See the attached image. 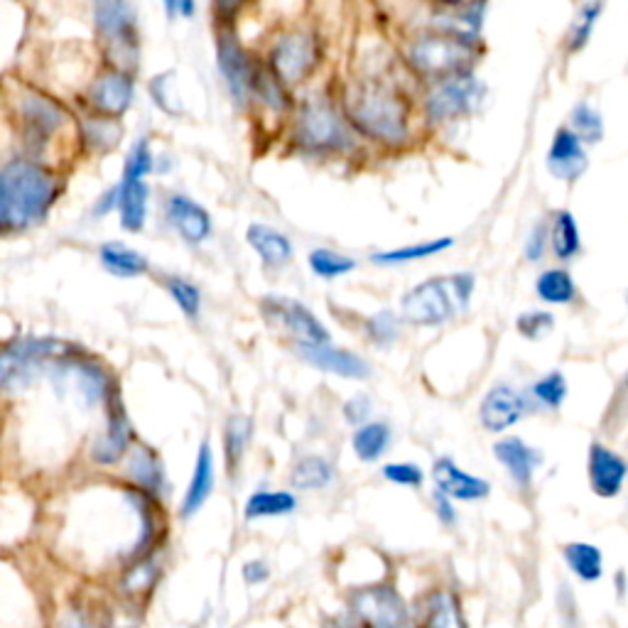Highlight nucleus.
Wrapping results in <instances>:
<instances>
[{
    "label": "nucleus",
    "mask_w": 628,
    "mask_h": 628,
    "mask_svg": "<svg viewBox=\"0 0 628 628\" xmlns=\"http://www.w3.org/2000/svg\"><path fill=\"white\" fill-rule=\"evenodd\" d=\"M57 177L32 160L0 167V234L40 224L57 199Z\"/></svg>",
    "instance_id": "obj_1"
},
{
    "label": "nucleus",
    "mask_w": 628,
    "mask_h": 628,
    "mask_svg": "<svg viewBox=\"0 0 628 628\" xmlns=\"http://www.w3.org/2000/svg\"><path fill=\"white\" fill-rule=\"evenodd\" d=\"M346 116L366 135L383 143H403L408 138V113L395 91L376 81H356L346 89Z\"/></svg>",
    "instance_id": "obj_2"
},
{
    "label": "nucleus",
    "mask_w": 628,
    "mask_h": 628,
    "mask_svg": "<svg viewBox=\"0 0 628 628\" xmlns=\"http://www.w3.org/2000/svg\"><path fill=\"white\" fill-rule=\"evenodd\" d=\"M471 292H474L471 273L440 275L410 290L400 302V312L403 319L413 324H442L467 310Z\"/></svg>",
    "instance_id": "obj_3"
},
{
    "label": "nucleus",
    "mask_w": 628,
    "mask_h": 628,
    "mask_svg": "<svg viewBox=\"0 0 628 628\" xmlns=\"http://www.w3.org/2000/svg\"><path fill=\"white\" fill-rule=\"evenodd\" d=\"M405 57L420 74L449 77V74H464V69L474 62L476 50L471 40L437 32V35H422L410 42Z\"/></svg>",
    "instance_id": "obj_4"
},
{
    "label": "nucleus",
    "mask_w": 628,
    "mask_h": 628,
    "mask_svg": "<svg viewBox=\"0 0 628 628\" xmlns=\"http://www.w3.org/2000/svg\"><path fill=\"white\" fill-rule=\"evenodd\" d=\"M72 351V346L59 339H18L0 351V388L20 391L32 381L35 371L45 361L57 359Z\"/></svg>",
    "instance_id": "obj_5"
},
{
    "label": "nucleus",
    "mask_w": 628,
    "mask_h": 628,
    "mask_svg": "<svg viewBox=\"0 0 628 628\" xmlns=\"http://www.w3.org/2000/svg\"><path fill=\"white\" fill-rule=\"evenodd\" d=\"M94 18L113 62L118 64V72L133 69L135 59H138V30H135L133 5L123 3V0L99 3L94 8Z\"/></svg>",
    "instance_id": "obj_6"
},
{
    "label": "nucleus",
    "mask_w": 628,
    "mask_h": 628,
    "mask_svg": "<svg viewBox=\"0 0 628 628\" xmlns=\"http://www.w3.org/2000/svg\"><path fill=\"white\" fill-rule=\"evenodd\" d=\"M263 314L273 327L288 332L297 339V346H324L329 344V332L314 314L290 297L270 295L263 300Z\"/></svg>",
    "instance_id": "obj_7"
},
{
    "label": "nucleus",
    "mask_w": 628,
    "mask_h": 628,
    "mask_svg": "<svg viewBox=\"0 0 628 628\" xmlns=\"http://www.w3.org/2000/svg\"><path fill=\"white\" fill-rule=\"evenodd\" d=\"M356 616L368 628H415L408 606L391 587H366L351 597Z\"/></svg>",
    "instance_id": "obj_8"
},
{
    "label": "nucleus",
    "mask_w": 628,
    "mask_h": 628,
    "mask_svg": "<svg viewBox=\"0 0 628 628\" xmlns=\"http://www.w3.org/2000/svg\"><path fill=\"white\" fill-rule=\"evenodd\" d=\"M297 138L312 150H332L349 143L344 123L327 101H310L297 121Z\"/></svg>",
    "instance_id": "obj_9"
},
{
    "label": "nucleus",
    "mask_w": 628,
    "mask_h": 628,
    "mask_svg": "<svg viewBox=\"0 0 628 628\" xmlns=\"http://www.w3.org/2000/svg\"><path fill=\"white\" fill-rule=\"evenodd\" d=\"M481 96H484V84H479L471 74H454L432 91L427 99V111L435 121H447V118L474 111Z\"/></svg>",
    "instance_id": "obj_10"
},
{
    "label": "nucleus",
    "mask_w": 628,
    "mask_h": 628,
    "mask_svg": "<svg viewBox=\"0 0 628 628\" xmlns=\"http://www.w3.org/2000/svg\"><path fill=\"white\" fill-rule=\"evenodd\" d=\"M317 42L307 32H290L275 42L270 62H273L275 74L283 81H300L312 72L317 64Z\"/></svg>",
    "instance_id": "obj_11"
},
{
    "label": "nucleus",
    "mask_w": 628,
    "mask_h": 628,
    "mask_svg": "<svg viewBox=\"0 0 628 628\" xmlns=\"http://www.w3.org/2000/svg\"><path fill=\"white\" fill-rule=\"evenodd\" d=\"M20 118H23L27 143L40 148V143H47L54 133L62 128L67 113L62 111L52 99L42 94H23L18 101Z\"/></svg>",
    "instance_id": "obj_12"
},
{
    "label": "nucleus",
    "mask_w": 628,
    "mask_h": 628,
    "mask_svg": "<svg viewBox=\"0 0 628 628\" xmlns=\"http://www.w3.org/2000/svg\"><path fill=\"white\" fill-rule=\"evenodd\" d=\"M216 54H219V69L224 74L226 84H229V91L234 94L238 104H243L248 94H251L253 64L248 54L243 52L234 32H221L219 42H216Z\"/></svg>",
    "instance_id": "obj_13"
},
{
    "label": "nucleus",
    "mask_w": 628,
    "mask_h": 628,
    "mask_svg": "<svg viewBox=\"0 0 628 628\" xmlns=\"http://www.w3.org/2000/svg\"><path fill=\"white\" fill-rule=\"evenodd\" d=\"M133 91L135 84L131 74L111 69L91 84L89 104L99 111V116L118 118L133 104Z\"/></svg>",
    "instance_id": "obj_14"
},
{
    "label": "nucleus",
    "mask_w": 628,
    "mask_h": 628,
    "mask_svg": "<svg viewBox=\"0 0 628 628\" xmlns=\"http://www.w3.org/2000/svg\"><path fill=\"white\" fill-rule=\"evenodd\" d=\"M525 403L511 386H496L486 393L479 418L489 432H503L523 418Z\"/></svg>",
    "instance_id": "obj_15"
},
{
    "label": "nucleus",
    "mask_w": 628,
    "mask_h": 628,
    "mask_svg": "<svg viewBox=\"0 0 628 628\" xmlns=\"http://www.w3.org/2000/svg\"><path fill=\"white\" fill-rule=\"evenodd\" d=\"M167 219L172 221L177 231H180L184 241L202 243L211 236V216L202 204L192 202L184 194H172L165 204Z\"/></svg>",
    "instance_id": "obj_16"
},
{
    "label": "nucleus",
    "mask_w": 628,
    "mask_h": 628,
    "mask_svg": "<svg viewBox=\"0 0 628 628\" xmlns=\"http://www.w3.org/2000/svg\"><path fill=\"white\" fill-rule=\"evenodd\" d=\"M628 474V467L619 454L602 445H594L589 452V481L597 496L614 498L624 486V479Z\"/></svg>",
    "instance_id": "obj_17"
},
{
    "label": "nucleus",
    "mask_w": 628,
    "mask_h": 628,
    "mask_svg": "<svg viewBox=\"0 0 628 628\" xmlns=\"http://www.w3.org/2000/svg\"><path fill=\"white\" fill-rule=\"evenodd\" d=\"M432 476H435L437 491L442 496L457 498V501H476V498L489 496V481L476 479V476L467 474L452 462V459H440L435 462V469H432Z\"/></svg>",
    "instance_id": "obj_18"
},
{
    "label": "nucleus",
    "mask_w": 628,
    "mask_h": 628,
    "mask_svg": "<svg viewBox=\"0 0 628 628\" xmlns=\"http://www.w3.org/2000/svg\"><path fill=\"white\" fill-rule=\"evenodd\" d=\"M111 400H113V410H111V418H108L106 432L94 442V447H91V457H94V462H99V464H116L118 459L128 452V447H131V440H133L131 422H128L121 405L116 408V393H113Z\"/></svg>",
    "instance_id": "obj_19"
},
{
    "label": "nucleus",
    "mask_w": 628,
    "mask_h": 628,
    "mask_svg": "<svg viewBox=\"0 0 628 628\" xmlns=\"http://www.w3.org/2000/svg\"><path fill=\"white\" fill-rule=\"evenodd\" d=\"M548 165L562 180H577L584 167H587V155H584L582 140L570 128H560L555 133V140H552L548 153Z\"/></svg>",
    "instance_id": "obj_20"
},
{
    "label": "nucleus",
    "mask_w": 628,
    "mask_h": 628,
    "mask_svg": "<svg viewBox=\"0 0 628 628\" xmlns=\"http://www.w3.org/2000/svg\"><path fill=\"white\" fill-rule=\"evenodd\" d=\"M300 356L305 361H310L312 366L322 368V371L337 373L344 378H366L368 376V364L364 359H359L351 351L334 349V346H297Z\"/></svg>",
    "instance_id": "obj_21"
},
{
    "label": "nucleus",
    "mask_w": 628,
    "mask_h": 628,
    "mask_svg": "<svg viewBox=\"0 0 628 628\" xmlns=\"http://www.w3.org/2000/svg\"><path fill=\"white\" fill-rule=\"evenodd\" d=\"M494 452L498 462L508 469V474H511L521 486L530 484L535 467L543 464V454H540L538 449L525 445L518 437H506V440L496 442Z\"/></svg>",
    "instance_id": "obj_22"
},
{
    "label": "nucleus",
    "mask_w": 628,
    "mask_h": 628,
    "mask_svg": "<svg viewBox=\"0 0 628 628\" xmlns=\"http://www.w3.org/2000/svg\"><path fill=\"white\" fill-rule=\"evenodd\" d=\"M211 489H214V454H211L209 442H202L197 454V464H194L192 481H189V489L182 501V516H194L204 506Z\"/></svg>",
    "instance_id": "obj_23"
},
{
    "label": "nucleus",
    "mask_w": 628,
    "mask_h": 628,
    "mask_svg": "<svg viewBox=\"0 0 628 628\" xmlns=\"http://www.w3.org/2000/svg\"><path fill=\"white\" fill-rule=\"evenodd\" d=\"M126 474L140 491H145V494H160L162 484H165L160 457L155 454V449L145 445H135L131 449Z\"/></svg>",
    "instance_id": "obj_24"
},
{
    "label": "nucleus",
    "mask_w": 628,
    "mask_h": 628,
    "mask_svg": "<svg viewBox=\"0 0 628 628\" xmlns=\"http://www.w3.org/2000/svg\"><path fill=\"white\" fill-rule=\"evenodd\" d=\"M248 243L253 246V251L263 258L265 265L270 268H280L292 258V243L290 238L280 231H275L273 226L265 224H253L248 226Z\"/></svg>",
    "instance_id": "obj_25"
},
{
    "label": "nucleus",
    "mask_w": 628,
    "mask_h": 628,
    "mask_svg": "<svg viewBox=\"0 0 628 628\" xmlns=\"http://www.w3.org/2000/svg\"><path fill=\"white\" fill-rule=\"evenodd\" d=\"M118 189V214H121V224L126 231H143L145 219H148V184L135 182V184H116Z\"/></svg>",
    "instance_id": "obj_26"
},
{
    "label": "nucleus",
    "mask_w": 628,
    "mask_h": 628,
    "mask_svg": "<svg viewBox=\"0 0 628 628\" xmlns=\"http://www.w3.org/2000/svg\"><path fill=\"white\" fill-rule=\"evenodd\" d=\"M101 263L111 275L116 278H138V275H145L150 270L148 258L143 253H138L135 248L126 246V243H104L99 251Z\"/></svg>",
    "instance_id": "obj_27"
},
{
    "label": "nucleus",
    "mask_w": 628,
    "mask_h": 628,
    "mask_svg": "<svg viewBox=\"0 0 628 628\" xmlns=\"http://www.w3.org/2000/svg\"><path fill=\"white\" fill-rule=\"evenodd\" d=\"M567 567H570L582 582H597L604 575L602 550L589 543H570L562 548Z\"/></svg>",
    "instance_id": "obj_28"
},
{
    "label": "nucleus",
    "mask_w": 628,
    "mask_h": 628,
    "mask_svg": "<svg viewBox=\"0 0 628 628\" xmlns=\"http://www.w3.org/2000/svg\"><path fill=\"white\" fill-rule=\"evenodd\" d=\"M297 508V498L288 494V491H258L248 498L246 513L248 521H256V518H273V516H288Z\"/></svg>",
    "instance_id": "obj_29"
},
{
    "label": "nucleus",
    "mask_w": 628,
    "mask_h": 628,
    "mask_svg": "<svg viewBox=\"0 0 628 628\" xmlns=\"http://www.w3.org/2000/svg\"><path fill=\"white\" fill-rule=\"evenodd\" d=\"M72 373L86 400L111 398L113 381L99 364H94V361H77V364H72Z\"/></svg>",
    "instance_id": "obj_30"
},
{
    "label": "nucleus",
    "mask_w": 628,
    "mask_h": 628,
    "mask_svg": "<svg viewBox=\"0 0 628 628\" xmlns=\"http://www.w3.org/2000/svg\"><path fill=\"white\" fill-rule=\"evenodd\" d=\"M427 628H467L459 602L449 592H432L427 599Z\"/></svg>",
    "instance_id": "obj_31"
},
{
    "label": "nucleus",
    "mask_w": 628,
    "mask_h": 628,
    "mask_svg": "<svg viewBox=\"0 0 628 628\" xmlns=\"http://www.w3.org/2000/svg\"><path fill=\"white\" fill-rule=\"evenodd\" d=\"M84 140L89 148L99 150V153H106V150L116 148L121 143V135L123 128L116 118H106V116H94V118H86L84 126Z\"/></svg>",
    "instance_id": "obj_32"
},
{
    "label": "nucleus",
    "mask_w": 628,
    "mask_h": 628,
    "mask_svg": "<svg viewBox=\"0 0 628 628\" xmlns=\"http://www.w3.org/2000/svg\"><path fill=\"white\" fill-rule=\"evenodd\" d=\"M334 479V469L327 459L322 457H305L292 469V484L297 489H324Z\"/></svg>",
    "instance_id": "obj_33"
},
{
    "label": "nucleus",
    "mask_w": 628,
    "mask_h": 628,
    "mask_svg": "<svg viewBox=\"0 0 628 628\" xmlns=\"http://www.w3.org/2000/svg\"><path fill=\"white\" fill-rule=\"evenodd\" d=\"M251 430L253 422L246 415H231L229 422H226L224 430V449H226V464L234 471L238 467V462L243 459V452H246L248 440H251Z\"/></svg>",
    "instance_id": "obj_34"
},
{
    "label": "nucleus",
    "mask_w": 628,
    "mask_h": 628,
    "mask_svg": "<svg viewBox=\"0 0 628 628\" xmlns=\"http://www.w3.org/2000/svg\"><path fill=\"white\" fill-rule=\"evenodd\" d=\"M535 290L552 305H567V302L575 300V283H572L567 270H545L535 283Z\"/></svg>",
    "instance_id": "obj_35"
},
{
    "label": "nucleus",
    "mask_w": 628,
    "mask_h": 628,
    "mask_svg": "<svg viewBox=\"0 0 628 628\" xmlns=\"http://www.w3.org/2000/svg\"><path fill=\"white\" fill-rule=\"evenodd\" d=\"M388 440H391V430L383 422H371V425H364L359 432L354 435V449L356 457L364 459V462H373L383 454V449L388 447Z\"/></svg>",
    "instance_id": "obj_36"
},
{
    "label": "nucleus",
    "mask_w": 628,
    "mask_h": 628,
    "mask_svg": "<svg viewBox=\"0 0 628 628\" xmlns=\"http://www.w3.org/2000/svg\"><path fill=\"white\" fill-rule=\"evenodd\" d=\"M552 248L557 258H572L579 251V229L570 211H560L552 224Z\"/></svg>",
    "instance_id": "obj_37"
},
{
    "label": "nucleus",
    "mask_w": 628,
    "mask_h": 628,
    "mask_svg": "<svg viewBox=\"0 0 628 628\" xmlns=\"http://www.w3.org/2000/svg\"><path fill=\"white\" fill-rule=\"evenodd\" d=\"M452 246V238H440V241H430V243H418V246L410 248H398V251H388V253H373L371 261L373 263H383V265H395V263H408V261H418V258L435 256V253L445 251V248Z\"/></svg>",
    "instance_id": "obj_38"
},
{
    "label": "nucleus",
    "mask_w": 628,
    "mask_h": 628,
    "mask_svg": "<svg viewBox=\"0 0 628 628\" xmlns=\"http://www.w3.org/2000/svg\"><path fill=\"white\" fill-rule=\"evenodd\" d=\"M165 288L189 319L197 317L199 310H202V295H199L197 285H192L184 278H177V275H170V278H165Z\"/></svg>",
    "instance_id": "obj_39"
},
{
    "label": "nucleus",
    "mask_w": 628,
    "mask_h": 628,
    "mask_svg": "<svg viewBox=\"0 0 628 628\" xmlns=\"http://www.w3.org/2000/svg\"><path fill=\"white\" fill-rule=\"evenodd\" d=\"M153 170V150H150L148 140H138L133 145L131 153L126 157V167H123V184L145 182V175Z\"/></svg>",
    "instance_id": "obj_40"
},
{
    "label": "nucleus",
    "mask_w": 628,
    "mask_h": 628,
    "mask_svg": "<svg viewBox=\"0 0 628 628\" xmlns=\"http://www.w3.org/2000/svg\"><path fill=\"white\" fill-rule=\"evenodd\" d=\"M572 126H575V131L572 133H575L579 140H589V143L602 140V133H604L602 113L594 111L587 101H582V104L575 106V111H572Z\"/></svg>",
    "instance_id": "obj_41"
},
{
    "label": "nucleus",
    "mask_w": 628,
    "mask_h": 628,
    "mask_svg": "<svg viewBox=\"0 0 628 628\" xmlns=\"http://www.w3.org/2000/svg\"><path fill=\"white\" fill-rule=\"evenodd\" d=\"M251 91H256L258 99H261L263 104H268L273 108L288 106V96H285L283 86H280V79L273 77L270 72H265V69L261 67H253Z\"/></svg>",
    "instance_id": "obj_42"
},
{
    "label": "nucleus",
    "mask_w": 628,
    "mask_h": 628,
    "mask_svg": "<svg viewBox=\"0 0 628 628\" xmlns=\"http://www.w3.org/2000/svg\"><path fill=\"white\" fill-rule=\"evenodd\" d=\"M310 265L314 273L322 275V278H337V275H344V273H349V270H354L356 261L341 256V253L327 251V248H317V251H312Z\"/></svg>",
    "instance_id": "obj_43"
},
{
    "label": "nucleus",
    "mask_w": 628,
    "mask_h": 628,
    "mask_svg": "<svg viewBox=\"0 0 628 628\" xmlns=\"http://www.w3.org/2000/svg\"><path fill=\"white\" fill-rule=\"evenodd\" d=\"M602 8H604L602 3H587L579 8L575 25H572L570 30V52L582 50V47L587 45L589 35H592V27L599 20V15H602Z\"/></svg>",
    "instance_id": "obj_44"
},
{
    "label": "nucleus",
    "mask_w": 628,
    "mask_h": 628,
    "mask_svg": "<svg viewBox=\"0 0 628 628\" xmlns=\"http://www.w3.org/2000/svg\"><path fill=\"white\" fill-rule=\"evenodd\" d=\"M157 575H160V570H157L153 557H150V560L138 562V565H133L131 570L126 572V577H123V589H126L128 594H133V597H138V594H145L148 589H153Z\"/></svg>",
    "instance_id": "obj_45"
},
{
    "label": "nucleus",
    "mask_w": 628,
    "mask_h": 628,
    "mask_svg": "<svg viewBox=\"0 0 628 628\" xmlns=\"http://www.w3.org/2000/svg\"><path fill=\"white\" fill-rule=\"evenodd\" d=\"M533 393H535V398H538L543 405H548V408H560L562 400H565V395H567L565 376H562L560 371L548 373V376L540 378V381L535 383Z\"/></svg>",
    "instance_id": "obj_46"
},
{
    "label": "nucleus",
    "mask_w": 628,
    "mask_h": 628,
    "mask_svg": "<svg viewBox=\"0 0 628 628\" xmlns=\"http://www.w3.org/2000/svg\"><path fill=\"white\" fill-rule=\"evenodd\" d=\"M368 334L376 344L388 346L398 334V319H395L393 312H378L376 317L368 319Z\"/></svg>",
    "instance_id": "obj_47"
},
{
    "label": "nucleus",
    "mask_w": 628,
    "mask_h": 628,
    "mask_svg": "<svg viewBox=\"0 0 628 628\" xmlns=\"http://www.w3.org/2000/svg\"><path fill=\"white\" fill-rule=\"evenodd\" d=\"M552 329V317L548 312H525L518 317V332L528 339L543 337Z\"/></svg>",
    "instance_id": "obj_48"
},
{
    "label": "nucleus",
    "mask_w": 628,
    "mask_h": 628,
    "mask_svg": "<svg viewBox=\"0 0 628 628\" xmlns=\"http://www.w3.org/2000/svg\"><path fill=\"white\" fill-rule=\"evenodd\" d=\"M383 474H386L388 481H393V484H400V486L422 484V471L420 467H415V464H388V467L383 469Z\"/></svg>",
    "instance_id": "obj_49"
},
{
    "label": "nucleus",
    "mask_w": 628,
    "mask_h": 628,
    "mask_svg": "<svg viewBox=\"0 0 628 628\" xmlns=\"http://www.w3.org/2000/svg\"><path fill=\"white\" fill-rule=\"evenodd\" d=\"M54 628H101L99 624H96L94 619H91L86 611L81 609H67L62 616L57 619V626Z\"/></svg>",
    "instance_id": "obj_50"
},
{
    "label": "nucleus",
    "mask_w": 628,
    "mask_h": 628,
    "mask_svg": "<svg viewBox=\"0 0 628 628\" xmlns=\"http://www.w3.org/2000/svg\"><path fill=\"white\" fill-rule=\"evenodd\" d=\"M268 565H265V562H261V560H253V562H248L246 567H243V577H246V582L248 584H258V582H265V579H268Z\"/></svg>",
    "instance_id": "obj_51"
},
{
    "label": "nucleus",
    "mask_w": 628,
    "mask_h": 628,
    "mask_svg": "<svg viewBox=\"0 0 628 628\" xmlns=\"http://www.w3.org/2000/svg\"><path fill=\"white\" fill-rule=\"evenodd\" d=\"M435 506H437V516H440L442 523L452 525L454 521H457V513H454L452 503H449L447 496H442L440 491H437V494H435Z\"/></svg>",
    "instance_id": "obj_52"
},
{
    "label": "nucleus",
    "mask_w": 628,
    "mask_h": 628,
    "mask_svg": "<svg viewBox=\"0 0 628 628\" xmlns=\"http://www.w3.org/2000/svg\"><path fill=\"white\" fill-rule=\"evenodd\" d=\"M543 243H545V229H543V226H535L533 238H530V243H528V258H530V261H538V258L543 256Z\"/></svg>",
    "instance_id": "obj_53"
},
{
    "label": "nucleus",
    "mask_w": 628,
    "mask_h": 628,
    "mask_svg": "<svg viewBox=\"0 0 628 628\" xmlns=\"http://www.w3.org/2000/svg\"><path fill=\"white\" fill-rule=\"evenodd\" d=\"M165 8L170 15H184V18L194 13V3H184V0H170V3H165Z\"/></svg>",
    "instance_id": "obj_54"
},
{
    "label": "nucleus",
    "mask_w": 628,
    "mask_h": 628,
    "mask_svg": "<svg viewBox=\"0 0 628 628\" xmlns=\"http://www.w3.org/2000/svg\"><path fill=\"white\" fill-rule=\"evenodd\" d=\"M626 386H628V378H626Z\"/></svg>",
    "instance_id": "obj_55"
}]
</instances>
